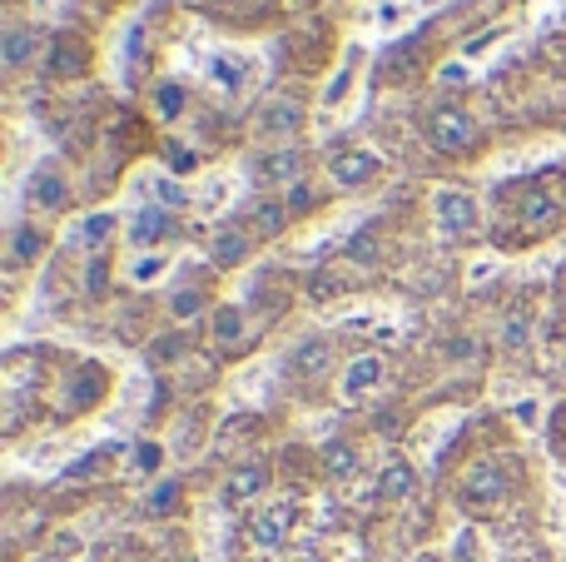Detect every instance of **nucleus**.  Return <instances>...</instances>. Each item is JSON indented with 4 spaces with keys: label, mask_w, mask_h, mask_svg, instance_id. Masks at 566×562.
Segmentation results:
<instances>
[{
    "label": "nucleus",
    "mask_w": 566,
    "mask_h": 562,
    "mask_svg": "<svg viewBox=\"0 0 566 562\" xmlns=\"http://www.w3.org/2000/svg\"><path fill=\"white\" fill-rule=\"evenodd\" d=\"M244 309H239V304H224V309H219V314H214V339H219V344H224V348H234V344H244Z\"/></svg>",
    "instance_id": "a878e982"
},
{
    "label": "nucleus",
    "mask_w": 566,
    "mask_h": 562,
    "mask_svg": "<svg viewBox=\"0 0 566 562\" xmlns=\"http://www.w3.org/2000/svg\"><path fill=\"white\" fill-rule=\"evenodd\" d=\"M517 418H522V424H527V428H532V424H537V404H532V398H527V404H522V408H517Z\"/></svg>",
    "instance_id": "c03bdc74"
},
{
    "label": "nucleus",
    "mask_w": 566,
    "mask_h": 562,
    "mask_svg": "<svg viewBox=\"0 0 566 562\" xmlns=\"http://www.w3.org/2000/svg\"><path fill=\"white\" fill-rule=\"evenodd\" d=\"M507 344H527V314H512L507 319Z\"/></svg>",
    "instance_id": "58836bf2"
},
{
    "label": "nucleus",
    "mask_w": 566,
    "mask_h": 562,
    "mask_svg": "<svg viewBox=\"0 0 566 562\" xmlns=\"http://www.w3.org/2000/svg\"><path fill=\"white\" fill-rule=\"evenodd\" d=\"M105 279H109V264H105V259H95V264H90V274H85V289H90V294H105Z\"/></svg>",
    "instance_id": "4c0bfd02"
},
{
    "label": "nucleus",
    "mask_w": 566,
    "mask_h": 562,
    "mask_svg": "<svg viewBox=\"0 0 566 562\" xmlns=\"http://www.w3.org/2000/svg\"><path fill=\"white\" fill-rule=\"evenodd\" d=\"M159 464H165V448L149 444V438H145V444H135V468H139V473H159Z\"/></svg>",
    "instance_id": "e433bc0d"
},
{
    "label": "nucleus",
    "mask_w": 566,
    "mask_h": 562,
    "mask_svg": "<svg viewBox=\"0 0 566 562\" xmlns=\"http://www.w3.org/2000/svg\"><path fill=\"white\" fill-rule=\"evenodd\" d=\"M422 139H428L438 155H468V149L478 145V125H472L468 110L438 105V110H428V119H422Z\"/></svg>",
    "instance_id": "f03ea898"
},
{
    "label": "nucleus",
    "mask_w": 566,
    "mask_h": 562,
    "mask_svg": "<svg viewBox=\"0 0 566 562\" xmlns=\"http://www.w3.org/2000/svg\"><path fill=\"white\" fill-rule=\"evenodd\" d=\"M517 219L527 229L557 225V219H562V195L552 185H527V189H522V199H517Z\"/></svg>",
    "instance_id": "9d476101"
},
{
    "label": "nucleus",
    "mask_w": 566,
    "mask_h": 562,
    "mask_svg": "<svg viewBox=\"0 0 566 562\" xmlns=\"http://www.w3.org/2000/svg\"><path fill=\"white\" fill-rule=\"evenodd\" d=\"M25 195H30V205H40V209H60L70 199L65 169H60L55 159H35V169H30V179H25Z\"/></svg>",
    "instance_id": "1a4fd4ad"
},
{
    "label": "nucleus",
    "mask_w": 566,
    "mask_h": 562,
    "mask_svg": "<svg viewBox=\"0 0 566 562\" xmlns=\"http://www.w3.org/2000/svg\"><path fill=\"white\" fill-rule=\"evenodd\" d=\"M412 10H418L412 0H378V6L368 10V25L378 30V35H398V30L412 20Z\"/></svg>",
    "instance_id": "412c9836"
},
{
    "label": "nucleus",
    "mask_w": 566,
    "mask_h": 562,
    "mask_svg": "<svg viewBox=\"0 0 566 562\" xmlns=\"http://www.w3.org/2000/svg\"><path fill=\"white\" fill-rule=\"evenodd\" d=\"M363 70H368V45H358V40H353V45H343L338 65H333V75L323 80V90H318V115L323 119H333L353 95H358Z\"/></svg>",
    "instance_id": "f257e3e1"
},
{
    "label": "nucleus",
    "mask_w": 566,
    "mask_h": 562,
    "mask_svg": "<svg viewBox=\"0 0 566 562\" xmlns=\"http://www.w3.org/2000/svg\"><path fill=\"white\" fill-rule=\"evenodd\" d=\"M303 119H308V105H303L298 90H279V95H269L264 105H259L254 135L259 139H274V145H289V139L303 129Z\"/></svg>",
    "instance_id": "7ed1b4c3"
},
{
    "label": "nucleus",
    "mask_w": 566,
    "mask_h": 562,
    "mask_svg": "<svg viewBox=\"0 0 566 562\" xmlns=\"http://www.w3.org/2000/svg\"><path fill=\"white\" fill-rule=\"evenodd\" d=\"M149 189H155V205H165V209H179V205H185V189H179L175 179L165 175V169H159V175L149 179Z\"/></svg>",
    "instance_id": "72a5a7b5"
},
{
    "label": "nucleus",
    "mask_w": 566,
    "mask_h": 562,
    "mask_svg": "<svg viewBox=\"0 0 566 562\" xmlns=\"http://www.w3.org/2000/svg\"><path fill=\"white\" fill-rule=\"evenodd\" d=\"M109 454H115V448H95V454H85V458H75V464L65 468L70 478H90V473H99V468L109 464Z\"/></svg>",
    "instance_id": "c9c22d12"
},
{
    "label": "nucleus",
    "mask_w": 566,
    "mask_h": 562,
    "mask_svg": "<svg viewBox=\"0 0 566 562\" xmlns=\"http://www.w3.org/2000/svg\"><path fill=\"white\" fill-rule=\"evenodd\" d=\"M169 309H175V319H195L199 309H205V294H199V289L189 284V289H179V294L169 299Z\"/></svg>",
    "instance_id": "f704fd0d"
},
{
    "label": "nucleus",
    "mask_w": 566,
    "mask_h": 562,
    "mask_svg": "<svg viewBox=\"0 0 566 562\" xmlns=\"http://www.w3.org/2000/svg\"><path fill=\"white\" fill-rule=\"evenodd\" d=\"M432 215H438V229L448 239H468L472 229H478L482 209L468 189H438V195H432Z\"/></svg>",
    "instance_id": "39448f33"
},
{
    "label": "nucleus",
    "mask_w": 566,
    "mask_h": 562,
    "mask_svg": "<svg viewBox=\"0 0 566 562\" xmlns=\"http://www.w3.org/2000/svg\"><path fill=\"white\" fill-rule=\"evenodd\" d=\"M40 254H45V235H40L35 225H20L15 239H10V259H15V264H35Z\"/></svg>",
    "instance_id": "bb28decb"
},
{
    "label": "nucleus",
    "mask_w": 566,
    "mask_h": 562,
    "mask_svg": "<svg viewBox=\"0 0 566 562\" xmlns=\"http://www.w3.org/2000/svg\"><path fill=\"white\" fill-rule=\"evenodd\" d=\"M165 269H169V254H139L135 264H129V279H135V284H155Z\"/></svg>",
    "instance_id": "7c9ffc66"
},
{
    "label": "nucleus",
    "mask_w": 566,
    "mask_h": 562,
    "mask_svg": "<svg viewBox=\"0 0 566 562\" xmlns=\"http://www.w3.org/2000/svg\"><path fill=\"white\" fill-rule=\"evenodd\" d=\"M264 483H269V468L264 464L234 468V473H229V483H224V503H244V498L264 493Z\"/></svg>",
    "instance_id": "aec40b11"
},
{
    "label": "nucleus",
    "mask_w": 566,
    "mask_h": 562,
    "mask_svg": "<svg viewBox=\"0 0 566 562\" xmlns=\"http://www.w3.org/2000/svg\"><path fill=\"white\" fill-rule=\"evenodd\" d=\"M175 209H165V205H145V209H135V219H129V239H135L139 249H155V244H165V239H175Z\"/></svg>",
    "instance_id": "9b49d317"
},
{
    "label": "nucleus",
    "mask_w": 566,
    "mask_h": 562,
    "mask_svg": "<svg viewBox=\"0 0 566 562\" xmlns=\"http://www.w3.org/2000/svg\"><path fill=\"white\" fill-rule=\"evenodd\" d=\"M507 35H512V25H488V30H482V35H468V40H462V50H458V55L468 60V65H478V60H488L492 50H497Z\"/></svg>",
    "instance_id": "393cba45"
},
{
    "label": "nucleus",
    "mask_w": 566,
    "mask_h": 562,
    "mask_svg": "<svg viewBox=\"0 0 566 562\" xmlns=\"http://www.w3.org/2000/svg\"><path fill=\"white\" fill-rule=\"evenodd\" d=\"M115 229H119V215H115V209H95V215H85L75 229H70V239H75L80 249H99L109 235H115Z\"/></svg>",
    "instance_id": "f3484780"
},
{
    "label": "nucleus",
    "mask_w": 566,
    "mask_h": 562,
    "mask_svg": "<svg viewBox=\"0 0 566 562\" xmlns=\"http://www.w3.org/2000/svg\"><path fill=\"white\" fill-rule=\"evenodd\" d=\"M507 493H512V473L497 464V458H482V464H472L468 478H462V498H468L472 508H497Z\"/></svg>",
    "instance_id": "423d86ee"
},
{
    "label": "nucleus",
    "mask_w": 566,
    "mask_h": 562,
    "mask_svg": "<svg viewBox=\"0 0 566 562\" xmlns=\"http://www.w3.org/2000/svg\"><path fill=\"white\" fill-rule=\"evenodd\" d=\"M289 528H293V508L289 503H269V508H259V513L249 518V538H254L259 548H279L283 538H289Z\"/></svg>",
    "instance_id": "ddd939ff"
},
{
    "label": "nucleus",
    "mask_w": 566,
    "mask_h": 562,
    "mask_svg": "<svg viewBox=\"0 0 566 562\" xmlns=\"http://www.w3.org/2000/svg\"><path fill=\"white\" fill-rule=\"evenodd\" d=\"M139 40H145V20H129L125 35L115 40V75H119V80H129V70H135V60H139Z\"/></svg>",
    "instance_id": "5701e85b"
},
{
    "label": "nucleus",
    "mask_w": 566,
    "mask_h": 562,
    "mask_svg": "<svg viewBox=\"0 0 566 562\" xmlns=\"http://www.w3.org/2000/svg\"><path fill=\"white\" fill-rule=\"evenodd\" d=\"M293 368H298V374H323V368H328V344H323V339H308V344H298V354H293Z\"/></svg>",
    "instance_id": "c756f323"
},
{
    "label": "nucleus",
    "mask_w": 566,
    "mask_h": 562,
    "mask_svg": "<svg viewBox=\"0 0 566 562\" xmlns=\"http://www.w3.org/2000/svg\"><path fill=\"white\" fill-rule=\"evenodd\" d=\"M175 503H179V483H175V478L155 483V488H149V498H145L149 513H175Z\"/></svg>",
    "instance_id": "2f4dec72"
},
{
    "label": "nucleus",
    "mask_w": 566,
    "mask_h": 562,
    "mask_svg": "<svg viewBox=\"0 0 566 562\" xmlns=\"http://www.w3.org/2000/svg\"><path fill=\"white\" fill-rule=\"evenodd\" d=\"M412 493V468L408 464H388L382 468V478H378V498H408Z\"/></svg>",
    "instance_id": "cd10ccee"
},
{
    "label": "nucleus",
    "mask_w": 566,
    "mask_h": 562,
    "mask_svg": "<svg viewBox=\"0 0 566 562\" xmlns=\"http://www.w3.org/2000/svg\"><path fill=\"white\" fill-rule=\"evenodd\" d=\"M492 269H497V264H492V259H482V264H472V269H468V279H472V284H478V279H488Z\"/></svg>",
    "instance_id": "37998d69"
},
{
    "label": "nucleus",
    "mask_w": 566,
    "mask_h": 562,
    "mask_svg": "<svg viewBox=\"0 0 566 562\" xmlns=\"http://www.w3.org/2000/svg\"><path fill=\"white\" fill-rule=\"evenodd\" d=\"M313 205V189L308 185H293L289 189V215H293V209H308Z\"/></svg>",
    "instance_id": "ea45409f"
},
{
    "label": "nucleus",
    "mask_w": 566,
    "mask_h": 562,
    "mask_svg": "<svg viewBox=\"0 0 566 562\" xmlns=\"http://www.w3.org/2000/svg\"><path fill=\"white\" fill-rule=\"evenodd\" d=\"M358 448L343 444V438H333L328 448H323V468H328V478H358Z\"/></svg>",
    "instance_id": "b1692460"
},
{
    "label": "nucleus",
    "mask_w": 566,
    "mask_h": 562,
    "mask_svg": "<svg viewBox=\"0 0 566 562\" xmlns=\"http://www.w3.org/2000/svg\"><path fill=\"white\" fill-rule=\"evenodd\" d=\"M289 225V199H259L254 205V235L259 239H279Z\"/></svg>",
    "instance_id": "4be33fe9"
},
{
    "label": "nucleus",
    "mask_w": 566,
    "mask_h": 562,
    "mask_svg": "<svg viewBox=\"0 0 566 562\" xmlns=\"http://www.w3.org/2000/svg\"><path fill=\"white\" fill-rule=\"evenodd\" d=\"M229 199H234V175H229V169H214V175H205V185L195 189L199 215H219V209H229Z\"/></svg>",
    "instance_id": "dca6fc26"
},
{
    "label": "nucleus",
    "mask_w": 566,
    "mask_h": 562,
    "mask_svg": "<svg viewBox=\"0 0 566 562\" xmlns=\"http://www.w3.org/2000/svg\"><path fill=\"white\" fill-rule=\"evenodd\" d=\"M90 65H95V50H90V40H80V35H55V40H50L45 70L55 80H80Z\"/></svg>",
    "instance_id": "6e6552de"
},
{
    "label": "nucleus",
    "mask_w": 566,
    "mask_h": 562,
    "mask_svg": "<svg viewBox=\"0 0 566 562\" xmlns=\"http://www.w3.org/2000/svg\"><path fill=\"white\" fill-rule=\"evenodd\" d=\"M348 259L353 264H373V259H378V235H373V229H358V235L348 239Z\"/></svg>",
    "instance_id": "473e14b6"
},
{
    "label": "nucleus",
    "mask_w": 566,
    "mask_h": 562,
    "mask_svg": "<svg viewBox=\"0 0 566 562\" xmlns=\"http://www.w3.org/2000/svg\"><path fill=\"white\" fill-rule=\"evenodd\" d=\"M40 55V35L35 30H25V25H10L6 35H0V65L6 70H20V65H30V60Z\"/></svg>",
    "instance_id": "4468645a"
},
{
    "label": "nucleus",
    "mask_w": 566,
    "mask_h": 562,
    "mask_svg": "<svg viewBox=\"0 0 566 562\" xmlns=\"http://www.w3.org/2000/svg\"><path fill=\"white\" fill-rule=\"evenodd\" d=\"M249 249H254V235H244V229H224V235H214L209 254H214L219 269H239L249 259Z\"/></svg>",
    "instance_id": "6ab92c4d"
},
{
    "label": "nucleus",
    "mask_w": 566,
    "mask_h": 562,
    "mask_svg": "<svg viewBox=\"0 0 566 562\" xmlns=\"http://www.w3.org/2000/svg\"><path fill=\"white\" fill-rule=\"evenodd\" d=\"M205 75L214 80L224 95H244V90L259 80V55H249V50H209Z\"/></svg>",
    "instance_id": "20e7f679"
},
{
    "label": "nucleus",
    "mask_w": 566,
    "mask_h": 562,
    "mask_svg": "<svg viewBox=\"0 0 566 562\" xmlns=\"http://www.w3.org/2000/svg\"><path fill=\"white\" fill-rule=\"evenodd\" d=\"M80 374L85 378H75V384H70V404H80V408H90L99 398V388H105V374H99L95 364H85L80 368Z\"/></svg>",
    "instance_id": "c85d7f7f"
},
{
    "label": "nucleus",
    "mask_w": 566,
    "mask_h": 562,
    "mask_svg": "<svg viewBox=\"0 0 566 562\" xmlns=\"http://www.w3.org/2000/svg\"><path fill=\"white\" fill-rule=\"evenodd\" d=\"M328 175L338 189H368L373 179L382 175V159L373 155V149H338V155L328 159Z\"/></svg>",
    "instance_id": "0eeeda50"
},
{
    "label": "nucleus",
    "mask_w": 566,
    "mask_h": 562,
    "mask_svg": "<svg viewBox=\"0 0 566 562\" xmlns=\"http://www.w3.org/2000/svg\"><path fill=\"white\" fill-rule=\"evenodd\" d=\"M333 289H338V279H333V274H318V279H313V299H333Z\"/></svg>",
    "instance_id": "a19ab883"
},
{
    "label": "nucleus",
    "mask_w": 566,
    "mask_h": 562,
    "mask_svg": "<svg viewBox=\"0 0 566 562\" xmlns=\"http://www.w3.org/2000/svg\"><path fill=\"white\" fill-rule=\"evenodd\" d=\"M149 105H155V115L165 119V125H175V119L189 110V90H185V80H159V85L149 90Z\"/></svg>",
    "instance_id": "a211bd4d"
},
{
    "label": "nucleus",
    "mask_w": 566,
    "mask_h": 562,
    "mask_svg": "<svg viewBox=\"0 0 566 562\" xmlns=\"http://www.w3.org/2000/svg\"><path fill=\"white\" fill-rule=\"evenodd\" d=\"M378 384H382V358L363 354V358H353L348 374H343V398H363V394H373Z\"/></svg>",
    "instance_id": "2eb2a0df"
},
{
    "label": "nucleus",
    "mask_w": 566,
    "mask_h": 562,
    "mask_svg": "<svg viewBox=\"0 0 566 562\" xmlns=\"http://www.w3.org/2000/svg\"><path fill=\"white\" fill-rule=\"evenodd\" d=\"M303 149H293V145H274V149H264L259 155V165H254V175L264 179V185H298V175H303Z\"/></svg>",
    "instance_id": "f8f14e48"
},
{
    "label": "nucleus",
    "mask_w": 566,
    "mask_h": 562,
    "mask_svg": "<svg viewBox=\"0 0 566 562\" xmlns=\"http://www.w3.org/2000/svg\"><path fill=\"white\" fill-rule=\"evenodd\" d=\"M418 10H438V6H448V0H412Z\"/></svg>",
    "instance_id": "a18cd8bd"
},
{
    "label": "nucleus",
    "mask_w": 566,
    "mask_h": 562,
    "mask_svg": "<svg viewBox=\"0 0 566 562\" xmlns=\"http://www.w3.org/2000/svg\"><path fill=\"white\" fill-rule=\"evenodd\" d=\"M185 348V339H165V344H155V358H169V354H179Z\"/></svg>",
    "instance_id": "79ce46f5"
}]
</instances>
